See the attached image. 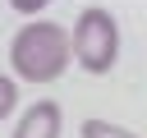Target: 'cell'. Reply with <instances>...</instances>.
<instances>
[{
	"instance_id": "obj_1",
	"label": "cell",
	"mask_w": 147,
	"mask_h": 138,
	"mask_svg": "<svg viewBox=\"0 0 147 138\" xmlns=\"http://www.w3.org/2000/svg\"><path fill=\"white\" fill-rule=\"evenodd\" d=\"M69 55H74L69 32H64L60 23H41V18L23 23V28L14 32V41H9V64H14V74L28 78V83H51V78H60L64 64H69Z\"/></svg>"
},
{
	"instance_id": "obj_2",
	"label": "cell",
	"mask_w": 147,
	"mask_h": 138,
	"mask_svg": "<svg viewBox=\"0 0 147 138\" xmlns=\"http://www.w3.org/2000/svg\"><path fill=\"white\" fill-rule=\"evenodd\" d=\"M69 46H74V60L87 69V74H110L115 60H119V23L110 9L92 5L74 18V32H69Z\"/></svg>"
},
{
	"instance_id": "obj_3",
	"label": "cell",
	"mask_w": 147,
	"mask_h": 138,
	"mask_svg": "<svg viewBox=\"0 0 147 138\" xmlns=\"http://www.w3.org/2000/svg\"><path fill=\"white\" fill-rule=\"evenodd\" d=\"M60 124H64L60 106H55V101H37V106L23 110V120L14 124L9 138H60Z\"/></svg>"
},
{
	"instance_id": "obj_4",
	"label": "cell",
	"mask_w": 147,
	"mask_h": 138,
	"mask_svg": "<svg viewBox=\"0 0 147 138\" xmlns=\"http://www.w3.org/2000/svg\"><path fill=\"white\" fill-rule=\"evenodd\" d=\"M83 138H138L133 129H124V124H110V120H83V129H78Z\"/></svg>"
},
{
	"instance_id": "obj_5",
	"label": "cell",
	"mask_w": 147,
	"mask_h": 138,
	"mask_svg": "<svg viewBox=\"0 0 147 138\" xmlns=\"http://www.w3.org/2000/svg\"><path fill=\"white\" fill-rule=\"evenodd\" d=\"M14 101H18V87H14V78H5V74H0V120L14 110Z\"/></svg>"
},
{
	"instance_id": "obj_6",
	"label": "cell",
	"mask_w": 147,
	"mask_h": 138,
	"mask_svg": "<svg viewBox=\"0 0 147 138\" xmlns=\"http://www.w3.org/2000/svg\"><path fill=\"white\" fill-rule=\"evenodd\" d=\"M9 5H14L18 14H41V9L51 5V0H9Z\"/></svg>"
}]
</instances>
